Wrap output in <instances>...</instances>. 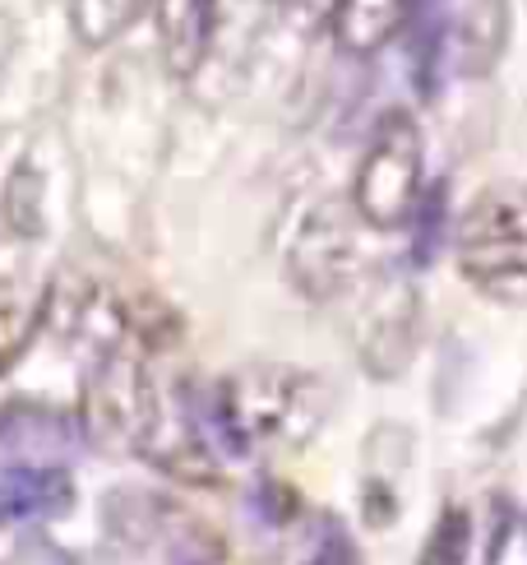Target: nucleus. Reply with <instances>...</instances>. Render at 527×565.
<instances>
[{
    "instance_id": "f257e3e1",
    "label": "nucleus",
    "mask_w": 527,
    "mask_h": 565,
    "mask_svg": "<svg viewBox=\"0 0 527 565\" xmlns=\"http://www.w3.org/2000/svg\"><path fill=\"white\" fill-rule=\"evenodd\" d=\"M453 260L491 301H527V181L476 191L453 227Z\"/></svg>"
},
{
    "instance_id": "f03ea898",
    "label": "nucleus",
    "mask_w": 527,
    "mask_h": 565,
    "mask_svg": "<svg viewBox=\"0 0 527 565\" xmlns=\"http://www.w3.org/2000/svg\"><path fill=\"white\" fill-rule=\"evenodd\" d=\"M426 149H421V126L412 111H389L379 121L370 149L356 168L352 181V209L356 218L370 227H402L412 223L417 204L426 195Z\"/></svg>"
},
{
    "instance_id": "7ed1b4c3",
    "label": "nucleus",
    "mask_w": 527,
    "mask_h": 565,
    "mask_svg": "<svg viewBox=\"0 0 527 565\" xmlns=\"http://www.w3.org/2000/svg\"><path fill=\"white\" fill-rule=\"evenodd\" d=\"M287 260H292V278L301 282V288L324 301V297L347 292L352 282L362 278L366 250H362V242H356V232H352L343 209L324 204L310 218H301Z\"/></svg>"
},
{
    "instance_id": "20e7f679",
    "label": "nucleus",
    "mask_w": 527,
    "mask_h": 565,
    "mask_svg": "<svg viewBox=\"0 0 527 565\" xmlns=\"http://www.w3.org/2000/svg\"><path fill=\"white\" fill-rule=\"evenodd\" d=\"M430 19H435V42H440L444 65L453 61V70L467 79L491 75L509 38L505 0H449Z\"/></svg>"
},
{
    "instance_id": "39448f33",
    "label": "nucleus",
    "mask_w": 527,
    "mask_h": 565,
    "mask_svg": "<svg viewBox=\"0 0 527 565\" xmlns=\"http://www.w3.org/2000/svg\"><path fill=\"white\" fill-rule=\"evenodd\" d=\"M75 505V482L56 463H14L0 473V524L61 520Z\"/></svg>"
},
{
    "instance_id": "423d86ee",
    "label": "nucleus",
    "mask_w": 527,
    "mask_h": 565,
    "mask_svg": "<svg viewBox=\"0 0 527 565\" xmlns=\"http://www.w3.org/2000/svg\"><path fill=\"white\" fill-rule=\"evenodd\" d=\"M158 6V46L172 75H195L208 42L213 19H218V0H153Z\"/></svg>"
},
{
    "instance_id": "0eeeda50",
    "label": "nucleus",
    "mask_w": 527,
    "mask_h": 565,
    "mask_svg": "<svg viewBox=\"0 0 527 565\" xmlns=\"http://www.w3.org/2000/svg\"><path fill=\"white\" fill-rule=\"evenodd\" d=\"M407 10H412V0H338L333 6V33L347 52L366 56L402 29Z\"/></svg>"
},
{
    "instance_id": "6e6552de",
    "label": "nucleus",
    "mask_w": 527,
    "mask_h": 565,
    "mask_svg": "<svg viewBox=\"0 0 527 565\" xmlns=\"http://www.w3.org/2000/svg\"><path fill=\"white\" fill-rule=\"evenodd\" d=\"M46 320V288L29 278H0V371H10Z\"/></svg>"
},
{
    "instance_id": "1a4fd4ad",
    "label": "nucleus",
    "mask_w": 527,
    "mask_h": 565,
    "mask_svg": "<svg viewBox=\"0 0 527 565\" xmlns=\"http://www.w3.org/2000/svg\"><path fill=\"white\" fill-rule=\"evenodd\" d=\"M417 348V306L407 297H385V306L362 329V352L370 371H398Z\"/></svg>"
},
{
    "instance_id": "9d476101",
    "label": "nucleus",
    "mask_w": 527,
    "mask_h": 565,
    "mask_svg": "<svg viewBox=\"0 0 527 565\" xmlns=\"http://www.w3.org/2000/svg\"><path fill=\"white\" fill-rule=\"evenodd\" d=\"M143 6H149V0H75V6H69V23H75L79 42L103 46L111 38H121L143 14Z\"/></svg>"
},
{
    "instance_id": "9b49d317",
    "label": "nucleus",
    "mask_w": 527,
    "mask_h": 565,
    "mask_svg": "<svg viewBox=\"0 0 527 565\" xmlns=\"http://www.w3.org/2000/svg\"><path fill=\"white\" fill-rule=\"evenodd\" d=\"M65 445L75 440V427H69V417L61 413H46V408H10L0 413V445H10V450H23V445Z\"/></svg>"
},
{
    "instance_id": "f8f14e48",
    "label": "nucleus",
    "mask_w": 527,
    "mask_h": 565,
    "mask_svg": "<svg viewBox=\"0 0 527 565\" xmlns=\"http://www.w3.org/2000/svg\"><path fill=\"white\" fill-rule=\"evenodd\" d=\"M467 556H472V514L463 505H449L435 520V529H430L417 565H467Z\"/></svg>"
},
{
    "instance_id": "ddd939ff",
    "label": "nucleus",
    "mask_w": 527,
    "mask_h": 565,
    "mask_svg": "<svg viewBox=\"0 0 527 565\" xmlns=\"http://www.w3.org/2000/svg\"><path fill=\"white\" fill-rule=\"evenodd\" d=\"M6 214L19 232H37L42 223V195H37V181H33V168H19L14 181H10V200H6Z\"/></svg>"
},
{
    "instance_id": "4468645a",
    "label": "nucleus",
    "mask_w": 527,
    "mask_h": 565,
    "mask_svg": "<svg viewBox=\"0 0 527 565\" xmlns=\"http://www.w3.org/2000/svg\"><path fill=\"white\" fill-rule=\"evenodd\" d=\"M305 565H362V556H356V547H352V537L343 533V529H333L324 543H320V552L310 556Z\"/></svg>"
}]
</instances>
